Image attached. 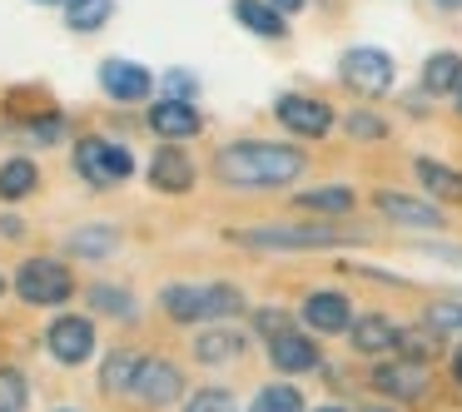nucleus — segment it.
<instances>
[{"label": "nucleus", "instance_id": "1", "mask_svg": "<svg viewBox=\"0 0 462 412\" xmlns=\"http://www.w3.org/2000/svg\"><path fill=\"white\" fill-rule=\"evenodd\" d=\"M303 150L293 144H273V140H239L224 144L219 160H214V174H219L229 189H283L303 174Z\"/></svg>", "mask_w": 462, "mask_h": 412}, {"label": "nucleus", "instance_id": "2", "mask_svg": "<svg viewBox=\"0 0 462 412\" xmlns=\"http://www.w3.org/2000/svg\"><path fill=\"white\" fill-rule=\"evenodd\" d=\"M338 80L348 85L353 95H368V100H378V95L393 90L398 70H393V55H388V50L353 45V50H343V60H338Z\"/></svg>", "mask_w": 462, "mask_h": 412}, {"label": "nucleus", "instance_id": "3", "mask_svg": "<svg viewBox=\"0 0 462 412\" xmlns=\"http://www.w3.org/2000/svg\"><path fill=\"white\" fill-rule=\"evenodd\" d=\"M15 293H21L25 303H65L75 293V279H70V269L65 263H55V259H25L21 263V273H15Z\"/></svg>", "mask_w": 462, "mask_h": 412}, {"label": "nucleus", "instance_id": "4", "mask_svg": "<svg viewBox=\"0 0 462 412\" xmlns=\"http://www.w3.org/2000/svg\"><path fill=\"white\" fill-rule=\"evenodd\" d=\"M244 249H279V253H299V249H333V243H348L343 233H333L328 224H313V229H244L229 233Z\"/></svg>", "mask_w": 462, "mask_h": 412}, {"label": "nucleus", "instance_id": "5", "mask_svg": "<svg viewBox=\"0 0 462 412\" xmlns=\"http://www.w3.org/2000/svg\"><path fill=\"white\" fill-rule=\"evenodd\" d=\"M75 169H80L90 184H115V179H130L134 174V160H130L125 144L80 140V150H75Z\"/></svg>", "mask_w": 462, "mask_h": 412}, {"label": "nucleus", "instance_id": "6", "mask_svg": "<svg viewBox=\"0 0 462 412\" xmlns=\"http://www.w3.org/2000/svg\"><path fill=\"white\" fill-rule=\"evenodd\" d=\"M273 114H279L283 130L303 134V140H323V134L333 130V110L323 100H313V95H279V100H273Z\"/></svg>", "mask_w": 462, "mask_h": 412}, {"label": "nucleus", "instance_id": "7", "mask_svg": "<svg viewBox=\"0 0 462 412\" xmlns=\"http://www.w3.org/2000/svg\"><path fill=\"white\" fill-rule=\"evenodd\" d=\"M373 388L398 398V402H422L428 398V362H412V358L378 362V368H373Z\"/></svg>", "mask_w": 462, "mask_h": 412}, {"label": "nucleus", "instance_id": "8", "mask_svg": "<svg viewBox=\"0 0 462 412\" xmlns=\"http://www.w3.org/2000/svg\"><path fill=\"white\" fill-rule=\"evenodd\" d=\"M45 348H51V358H60V362H85L95 352V323L80 318V313H65V318L51 323Z\"/></svg>", "mask_w": 462, "mask_h": 412}, {"label": "nucleus", "instance_id": "9", "mask_svg": "<svg viewBox=\"0 0 462 412\" xmlns=\"http://www.w3.org/2000/svg\"><path fill=\"white\" fill-rule=\"evenodd\" d=\"M184 392V372L164 358H144L140 378H134V398L150 402V407H170L174 398Z\"/></svg>", "mask_w": 462, "mask_h": 412}, {"label": "nucleus", "instance_id": "10", "mask_svg": "<svg viewBox=\"0 0 462 412\" xmlns=\"http://www.w3.org/2000/svg\"><path fill=\"white\" fill-rule=\"evenodd\" d=\"M100 90L110 95V100H120V105H134V100H144V95L154 90V75L144 70V65H134V60H105L100 65Z\"/></svg>", "mask_w": 462, "mask_h": 412}, {"label": "nucleus", "instance_id": "11", "mask_svg": "<svg viewBox=\"0 0 462 412\" xmlns=\"http://www.w3.org/2000/svg\"><path fill=\"white\" fill-rule=\"evenodd\" d=\"M373 204H378V214H383V219H393V224H408V229H442V209H438V204L408 199V194H398V189H378V194H373Z\"/></svg>", "mask_w": 462, "mask_h": 412}, {"label": "nucleus", "instance_id": "12", "mask_svg": "<svg viewBox=\"0 0 462 412\" xmlns=\"http://www.w3.org/2000/svg\"><path fill=\"white\" fill-rule=\"evenodd\" d=\"M402 338V328L393 318H383V313H363L358 323L348 328V343L363 352V358H378V352H393Z\"/></svg>", "mask_w": 462, "mask_h": 412}, {"label": "nucleus", "instance_id": "13", "mask_svg": "<svg viewBox=\"0 0 462 412\" xmlns=\"http://www.w3.org/2000/svg\"><path fill=\"white\" fill-rule=\"evenodd\" d=\"M303 323L313 333H348L353 328V308L343 293H309L303 298Z\"/></svg>", "mask_w": 462, "mask_h": 412}, {"label": "nucleus", "instance_id": "14", "mask_svg": "<svg viewBox=\"0 0 462 412\" xmlns=\"http://www.w3.org/2000/svg\"><path fill=\"white\" fill-rule=\"evenodd\" d=\"M269 362L279 372H313L319 368V348H313V338H303V333H279V338H269Z\"/></svg>", "mask_w": 462, "mask_h": 412}, {"label": "nucleus", "instance_id": "15", "mask_svg": "<svg viewBox=\"0 0 462 412\" xmlns=\"http://www.w3.org/2000/svg\"><path fill=\"white\" fill-rule=\"evenodd\" d=\"M150 130L160 140H189V134H199V110L189 100H160L150 110Z\"/></svg>", "mask_w": 462, "mask_h": 412}, {"label": "nucleus", "instance_id": "16", "mask_svg": "<svg viewBox=\"0 0 462 412\" xmlns=\"http://www.w3.org/2000/svg\"><path fill=\"white\" fill-rule=\"evenodd\" d=\"M234 21H239L244 31L263 35V41H283V31H289V15H283L273 0H234Z\"/></svg>", "mask_w": 462, "mask_h": 412}, {"label": "nucleus", "instance_id": "17", "mask_svg": "<svg viewBox=\"0 0 462 412\" xmlns=\"http://www.w3.org/2000/svg\"><path fill=\"white\" fill-rule=\"evenodd\" d=\"M150 184H154V189H164V194H184V189L194 184L189 154L174 150V144H164V150L154 154V164H150Z\"/></svg>", "mask_w": 462, "mask_h": 412}, {"label": "nucleus", "instance_id": "18", "mask_svg": "<svg viewBox=\"0 0 462 412\" xmlns=\"http://www.w3.org/2000/svg\"><path fill=\"white\" fill-rule=\"evenodd\" d=\"M244 348H249V338L239 328H209L194 338V358L199 362H234L244 358Z\"/></svg>", "mask_w": 462, "mask_h": 412}, {"label": "nucleus", "instance_id": "19", "mask_svg": "<svg viewBox=\"0 0 462 412\" xmlns=\"http://www.w3.org/2000/svg\"><path fill=\"white\" fill-rule=\"evenodd\" d=\"M140 368H144L140 352L115 348L110 358H105V368H100V388L110 392V398H120V392H134V378H140Z\"/></svg>", "mask_w": 462, "mask_h": 412}, {"label": "nucleus", "instance_id": "20", "mask_svg": "<svg viewBox=\"0 0 462 412\" xmlns=\"http://www.w3.org/2000/svg\"><path fill=\"white\" fill-rule=\"evenodd\" d=\"M422 90L428 95H457L462 90V55H452V50L428 55V65H422Z\"/></svg>", "mask_w": 462, "mask_h": 412}, {"label": "nucleus", "instance_id": "21", "mask_svg": "<svg viewBox=\"0 0 462 412\" xmlns=\"http://www.w3.org/2000/svg\"><path fill=\"white\" fill-rule=\"evenodd\" d=\"M418 179H422V189H428L432 199L462 204V174L457 169H448V164H438V160H418Z\"/></svg>", "mask_w": 462, "mask_h": 412}, {"label": "nucleus", "instance_id": "22", "mask_svg": "<svg viewBox=\"0 0 462 412\" xmlns=\"http://www.w3.org/2000/svg\"><path fill=\"white\" fill-rule=\"evenodd\" d=\"M110 15H115V0H65V25L80 35L100 31Z\"/></svg>", "mask_w": 462, "mask_h": 412}, {"label": "nucleus", "instance_id": "23", "mask_svg": "<svg viewBox=\"0 0 462 412\" xmlns=\"http://www.w3.org/2000/svg\"><path fill=\"white\" fill-rule=\"evenodd\" d=\"M299 204L303 214H328V219H338V214H348L353 209V189H343V184H328V189H309V194H299Z\"/></svg>", "mask_w": 462, "mask_h": 412}, {"label": "nucleus", "instance_id": "24", "mask_svg": "<svg viewBox=\"0 0 462 412\" xmlns=\"http://www.w3.org/2000/svg\"><path fill=\"white\" fill-rule=\"evenodd\" d=\"M35 179H41V169L31 160H5L0 164V199H25L35 189Z\"/></svg>", "mask_w": 462, "mask_h": 412}, {"label": "nucleus", "instance_id": "25", "mask_svg": "<svg viewBox=\"0 0 462 412\" xmlns=\"http://www.w3.org/2000/svg\"><path fill=\"white\" fill-rule=\"evenodd\" d=\"M438 348H442V333L432 328V323H422V328H402V338H398V352L412 358V362L438 358Z\"/></svg>", "mask_w": 462, "mask_h": 412}, {"label": "nucleus", "instance_id": "26", "mask_svg": "<svg viewBox=\"0 0 462 412\" xmlns=\"http://www.w3.org/2000/svg\"><path fill=\"white\" fill-rule=\"evenodd\" d=\"M110 249H115V229H105V224H90V229L70 233V253H80V259H105Z\"/></svg>", "mask_w": 462, "mask_h": 412}, {"label": "nucleus", "instance_id": "27", "mask_svg": "<svg viewBox=\"0 0 462 412\" xmlns=\"http://www.w3.org/2000/svg\"><path fill=\"white\" fill-rule=\"evenodd\" d=\"M249 412H303V392L289 388V382H273V388H263L259 398H254Z\"/></svg>", "mask_w": 462, "mask_h": 412}, {"label": "nucleus", "instance_id": "28", "mask_svg": "<svg viewBox=\"0 0 462 412\" xmlns=\"http://www.w3.org/2000/svg\"><path fill=\"white\" fill-rule=\"evenodd\" d=\"M90 303H95L100 313H115V318H125V323L134 318V298H130V293L105 288V283H100V288H90Z\"/></svg>", "mask_w": 462, "mask_h": 412}, {"label": "nucleus", "instance_id": "29", "mask_svg": "<svg viewBox=\"0 0 462 412\" xmlns=\"http://www.w3.org/2000/svg\"><path fill=\"white\" fill-rule=\"evenodd\" d=\"M25 407V378L15 368H0V412H21Z\"/></svg>", "mask_w": 462, "mask_h": 412}, {"label": "nucleus", "instance_id": "30", "mask_svg": "<svg viewBox=\"0 0 462 412\" xmlns=\"http://www.w3.org/2000/svg\"><path fill=\"white\" fill-rule=\"evenodd\" d=\"M160 85H164V100H189V95L199 90V75H189V70H170V75H160Z\"/></svg>", "mask_w": 462, "mask_h": 412}, {"label": "nucleus", "instance_id": "31", "mask_svg": "<svg viewBox=\"0 0 462 412\" xmlns=\"http://www.w3.org/2000/svg\"><path fill=\"white\" fill-rule=\"evenodd\" d=\"M348 134H353V140H383L388 124H383L378 114H368V110H353L348 114Z\"/></svg>", "mask_w": 462, "mask_h": 412}, {"label": "nucleus", "instance_id": "32", "mask_svg": "<svg viewBox=\"0 0 462 412\" xmlns=\"http://www.w3.org/2000/svg\"><path fill=\"white\" fill-rule=\"evenodd\" d=\"M428 323L438 333H462V303H432L428 308Z\"/></svg>", "mask_w": 462, "mask_h": 412}, {"label": "nucleus", "instance_id": "33", "mask_svg": "<svg viewBox=\"0 0 462 412\" xmlns=\"http://www.w3.org/2000/svg\"><path fill=\"white\" fill-rule=\"evenodd\" d=\"M184 412H234V402H229V392L204 388V392H194V398H189V407H184Z\"/></svg>", "mask_w": 462, "mask_h": 412}, {"label": "nucleus", "instance_id": "34", "mask_svg": "<svg viewBox=\"0 0 462 412\" xmlns=\"http://www.w3.org/2000/svg\"><path fill=\"white\" fill-rule=\"evenodd\" d=\"M25 130H31V140L55 144L60 140V114H35V124H25Z\"/></svg>", "mask_w": 462, "mask_h": 412}, {"label": "nucleus", "instance_id": "35", "mask_svg": "<svg viewBox=\"0 0 462 412\" xmlns=\"http://www.w3.org/2000/svg\"><path fill=\"white\" fill-rule=\"evenodd\" d=\"M254 323H259L263 338H279V333H289V313H283V308H263Z\"/></svg>", "mask_w": 462, "mask_h": 412}, {"label": "nucleus", "instance_id": "36", "mask_svg": "<svg viewBox=\"0 0 462 412\" xmlns=\"http://www.w3.org/2000/svg\"><path fill=\"white\" fill-rule=\"evenodd\" d=\"M273 5H279L283 15H293V11H303V0H273Z\"/></svg>", "mask_w": 462, "mask_h": 412}, {"label": "nucleus", "instance_id": "37", "mask_svg": "<svg viewBox=\"0 0 462 412\" xmlns=\"http://www.w3.org/2000/svg\"><path fill=\"white\" fill-rule=\"evenodd\" d=\"M432 5H438V11H452V15L462 11V0H432Z\"/></svg>", "mask_w": 462, "mask_h": 412}, {"label": "nucleus", "instance_id": "38", "mask_svg": "<svg viewBox=\"0 0 462 412\" xmlns=\"http://www.w3.org/2000/svg\"><path fill=\"white\" fill-rule=\"evenodd\" d=\"M452 378H457V382H462V348H457V352H452Z\"/></svg>", "mask_w": 462, "mask_h": 412}, {"label": "nucleus", "instance_id": "39", "mask_svg": "<svg viewBox=\"0 0 462 412\" xmlns=\"http://www.w3.org/2000/svg\"><path fill=\"white\" fill-rule=\"evenodd\" d=\"M35 5H65V0H35Z\"/></svg>", "mask_w": 462, "mask_h": 412}, {"label": "nucleus", "instance_id": "40", "mask_svg": "<svg viewBox=\"0 0 462 412\" xmlns=\"http://www.w3.org/2000/svg\"><path fill=\"white\" fill-rule=\"evenodd\" d=\"M363 412H388V407H363Z\"/></svg>", "mask_w": 462, "mask_h": 412}, {"label": "nucleus", "instance_id": "41", "mask_svg": "<svg viewBox=\"0 0 462 412\" xmlns=\"http://www.w3.org/2000/svg\"><path fill=\"white\" fill-rule=\"evenodd\" d=\"M319 412H343V407H319Z\"/></svg>", "mask_w": 462, "mask_h": 412}, {"label": "nucleus", "instance_id": "42", "mask_svg": "<svg viewBox=\"0 0 462 412\" xmlns=\"http://www.w3.org/2000/svg\"><path fill=\"white\" fill-rule=\"evenodd\" d=\"M457 110H462V90H457Z\"/></svg>", "mask_w": 462, "mask_h": 412}, {"label": "nucleus", "instance_id": "43", "mask_svg": "<svg viewBox=\"0 0 462 412\" xmlns=\"http://www.w3.org/2000/svg\"><path fill=\"white\" fill-rule=\"evenodd\" d=\"M0 288H5V279H0Z\"/></svg>", "mask_w": 462, "mask_h": 412}]
</instances>
